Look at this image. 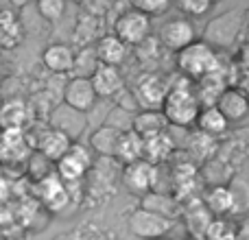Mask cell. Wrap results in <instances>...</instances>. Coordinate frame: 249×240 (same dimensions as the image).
I'll use <instances>...</instances> for the list:
<instances>
[{
  "label": "cell",
  "mask_w": 249,
  "mask_h": 240,
  "mask_svg": "<svg viewBox=\"0 0 249 240\" xmlns=\"http://www.w3.org/2000/svg\"><path fill=\"white\" fill-rule=\"evenodd\" d=\"M160 112L168 122V127L188 129L190 124H195L199 112H201L197 92H195V83L188 81V79H181L171 90H166Z\"/></svg>",
  "instance_id": "cell-1"
},
{
  "label": "cell",
  "mask_w": 249,
  "mask_h": 240,
  "mask_svg": "<svg viewBox=\"0 0 249 240\" xmlns=\"http://www.w3.org/2000/svg\"><path fill=\"white\" fill-rule=\"evenodd\" d=\"M133 96H136L140 109H160L162 107V101L166 96V83H164L162 77L158 74H142L138 79L136 87H133Z\"/></svg>",
  "instance_id": "cell-8"
},
{
  "label": "cell",
  "mask_w": 249,
  "mask_h": 240,
  "mask_svg": "<svg viewBox=\"0 0 249 240\" xmlns=\"http://www.w3.org/2000/svg\"><path fill=\"white\" fill-rule=\"evenodd\" d=\"M195 124L199 127V131H201L203 136L212 137V140L219 137V136H223V133L230 129V122L221 116V112L216 107H201V112H199Z\"/></svg>",
  "instance_id": "cell-22"
},
{
  "label": "cell",
  "mask_w": 249,
  "mask_h": 240,
  "mask_svg": "<svg viewBox=\"0 0 249 240\" xmlns=\"http://www.w3.org/2000/svg\"><path fill=\"white\" fill-rule=\"evenodd\" d=\"M72 142L66 136H61L59 131H53V129H46L39 140V153L48 159V162H57L61 155H66V151L70 149Z\"/></svg>",
  "instance_id": "cell-23"
},
{
  "label": "cell",
  "mask_w": 249,
  "mask_h": 240,
  "mask_svg": "<svg viewBox=\"0 0 249 240\" xmlns=\"http://www.w3.org/2000/svg\"><path fill=\"white\" fill-rule=\"evenodd\" d=\"M42 64L53 74H70L74 66V48L64 42L51 44L42 52Z\"/></svg>",
  "instance_id": "cell-13"
},
{
  "label": "cell",
  "mask_w": 249,
  "mask_h": 240,
  "mask_svg": "<svg viewBox=\"0 0 249 240\" xmlns=\"http://www.w3.org/2000/svg\"><path fill=\"white\" fill-rule=\"evenodd\" d=\"M140 210L153 212V214L173 221V216L177 214V201L171 194L153 190V192H146L144 197H140Z\"/></svg>",
  "instance_id": "cell-21"
},
{
  "label": "cell",
  "mask_w": 249,
  "mask_h": 240,
  "mask_svg": "<svg viewBox=\"0 0 249 240\" xmlns=\"http://www.w3.org/2000/svg\"><path fill=\"white\" fill-rule=\"evenodd\" d=\"M238 29H241V17H238V13L236 11L223 13V16L214 17V20L208 24L206 39H203V42L210 44L212 48H214V46L228 48L230 44L234 42V37H236Z\"/></svg>",
  "instance_id": "cell-9"
},
{
  "label": "cell",
  "mask_w": 249,
  "mask_h": 240,
  "mask_svg": "<svg viewBox=\"0 0 249 240\" xmlns=\"http://www.w3.org/2000/svg\"><path fill=\"white\" fill-rule=\"evenodd\" d=\"M177 68L184 74V79L197 83L208 74L219 72V55L203 39H195L193 44L177 52Z\"/></svg>",
  "instance_id": "cell-2"
},
{
  "label": "cell",
  "mask_w": 249,
  "mask_h": 240,
  "mask_svg": "<svg viewBox=\"0 0 249 240\" xmlns=\"http://www.w3.org/2000/svg\"><path fill=\"white\" fill-rule=\"evenodd\" d=\"M127 225L133 236H138L142 240H160L173 229V221L153 214V212L140 210V207H136L127 216Z\"/></svg>",
  "instance_id": "cell-5"
},
{
  "label": "cell",
  "mask_w": 249,
  "mask_h": 240,
  "mask_svg": "<svg viewBox=\"0 0 249 240\" xmlns=\"http://www.w3.org/2000/svg\"><path fill=\"white\" fill-rule=\"evenodd\" d=\"M86 124H88L86 114L74 112V109H70L68 105H64V103L57 105L51 114V129L53 131H59L61 136H66L70 142H74L86 131Z\"/></svg>",
  "instance_id": "cell-10"
},
{
  "label": "cell",
  "mask_w": 249,
  "mask_h": 240,
  "mask_svg": "<svg viewBox=\"0 0 249 240\" xmlns=\"http://www.w3.org/2000/svg\"><path fill=\"white\" fill-rule=\"evenodd\" d=\"M214 107L219 109L221 116L228 120V122H241V120H245L247 114H249V101L241 90L228 87V90L219 96Z\"/></svg>",
  "instance_id": "cell-14"
},
{
  "label": "cell",
  "mask_w": 249,
  "mask_h": 240,
  "mask_svg": "<svg viewBox=\"0 0 249 240\" xmlns=\"http://www.w3.org/2000/svg\"><path fill=\"white\" fill-rule=\"evenodd\" d=\"M151 33V17L136 11L133 7H124L114 20V33L124 46H142Z\"/></svg>",
  "instance_id": "cell-4"
},
{
  "label": "cell",
  "mask_w": 249,
  "mask_h": 240,
  "mask_svg": "<svg viewBox=\"0 0 249 240\" xmlns=\"http://www.w3.org/2000/svg\"><path fill=\"white\" fill-rule=\"evenodd\" d=\"M177 11L188 20V17H201L206 16L208 11L212 9V2L210 0H181V2L175 4Z\"/></svg>",
  "instance_id": "cell-26"
},
{
  "label": "cell",
  "mask_w": 249,
  "mask_h": 240,
  "mask_svg": "<svg viewBox=\"0 0 249 240\" xmlns=\"http://www.w3.org/2000/svg\"><path fill=\"white\" fill-rule=\"evenodd\" d=\"M92 166H94V157L88 144L72 142L66 155H61L55 162V175L61 179V184H74V181H81Z\"/></svg>",
  "instance_id": "cell-3"
},
{
  "label": "cell",
  "mask_w": 249,
  "mask_h": 240,
  "mask_svg": "<svg viewBox=\"0 0 249 240\" xmlns=\"http://www.w3.org/2000/svg\"><path fill=\"white\" fill-rule=\"evenodd\" d=\"M131 131L136 133L138 137L146 140V137L160 136V133L168 131V122L164 120L162 112L160 109H140V112L133 116L131 122Z\"/></svg>",
  "instance_id": "cell-15"
},
{
  "label": "cell",
  "mask_w": 249,
  "mask_h": 240,
  "mask_svg": "<svg viewBox=\"0 0 249 240\" xmlns=\"http://www.w3.org/2000/svg\"><path fill=\"white\" fill-rule=\"evenodd\" d=\"M96 94L92 90V83L90 79H79L72 77L64 87V105H68L70 109L74 112H81L88 114L92 107L96 105Z\"/></svg>",
  "instance_id": "cell-11"
},
{
  "label": "cell",
  "mask_w": 249,
  "mask_h": 240,
  "mask_svg": "<svg viewBox=\"0 0 249 240\" xmlns=\"http://www.w3.org/2000/svg\"><path fill=\"white\" fill-rule=\"evenodd\" d=\"M173 151H175V142H173V137L168 131L142 140V159L149 162L151 166H158L160 162H164Z\"/></svg>",
  "instance_id": "cell-18"
},
{
  "label": "cell",
  "mask_w": 249,
  "mask_h": 240,
  "mask_svg": "<svg viewBox=\"0 0 249 240\" xmlns=\"http://www.w3.org/2000/svg\"><path fill=\"white\" fill-rule=\"evenodd\" d=\"M39 190H42V201L46 203L53 212H59L68 206V201H70L68 190H66V186L61 184V179L55 172L46 175L44 179H39Z\"/></svg>",
  "instance_id": "cell-17"
},
{
  "label": "cell",
  "mask_w": 249,
  "mask_h": 240,
  "mask_svg": "<svg viewBox=\"0 0 249 240\" xmlns=\"http://www.w3.org/2000/svg\"><path fill=\"white\" fill-rule=\"evenodd\" d=\"M206 203L212 212H216V214L228 212V210H232V206H234V192L230 188H223V186H214V188L208 192Z\"/></svg>",
  "instance_id": "cell-25"
},
{
  "label": "cell",
  "mask_w": 249,
  "mask_h": 240,
  "mask_svg": "<svg viewBox=\"0 0 249 240\" xmlns=\"http://www.w3.org/2000/svg\"><path fill=\"white\" fill-rule=\"evenodd\" d=\"M37 11L42 13L44 20L55 22V20H59V17L64 16L66 2L64 0H42V2H37Z\"/></svg>",
  "instance_id": "cell-28"
},
{
  "label": "cell",
  "mask_w": 249,
  "mask_h": 240,
  "mask_svg": "<svg viewBox=\"0 0 249 240\" xmlns=\"http://www.w3.org/2000/svg\"><path fill=\"white\" fill-rule=\"evenodd\" d=\"M155 181H158V166H151L144 159L131 162L123 168V184L136 197H144L146 192L155 190Z\"/></svg>",
  "instance_id": "cell-6"
},
{
  "label": "cell",
  "mask_w": 249,
  "mask_h": 240,
  "mask_svg": "<svg viewBox=\"0 0 249 240\" xmlns=\"http://www.w3.org/2000/svg\"><path fill=\"white\" fill-rule=\"evenodd\" d=\"M129 7H133L136 11L144 13L146 17H153L158 16V13H164L168 7H171V2L168 0H133Z\"/></svg>",
  "instance_id": "cell-27"
},
{
  "label": "cell",
  "mask_w": 249,
  "mask_h": 240,
  "mask_svg": "<svg viewBox=\"0 0 249 240\" xmlns=\"http://www.w3.org/2000/svg\"><path fill=\"white\" fill-rule=\"evenodd\" d=\"M94 57L101 66H112V68H118L124 59H127V46L116 37V35H103L99 37L94 46Z\"/></svg>",
  "instance_id": "cell-16"
},
{
  "label": "cell",
  "mask_w": 249,
  "mask_h": 240,
  "mask_svg": "<svg viewBox=\"0 0 249 240\" xmlns=\"http://www.w3.org/2000/svg\"><path fill=\"white\" fill-rule=\"evenodd\" d=\"M92 90H94L96 99H114L121 90H124V79L118 68L112 66H96V70L90 77Z\"/></svg>",
  "instance_id": "cell-12"
},
{
  "label": "cell",
  "mask_w": 249,
  "mask_h": 240,
  "mask_svg": "<svg viewBox=\"0 0 249 240\" xmlns=\"http://www.w3.org/2000/svg\"><path fill=\"white\" fill-rule=\"evenodd\" d=\"M114 159L123 162L124 166H127V164H131V162H138V159H142V137H138L133 131L121 133V140H118Z\"/></svg>",
  "instance_id": "cell-24"
},
{
  "label": "cell",
  "mask_w": 249,
  "mask_h": 240,
  "mask_svg": "<svg viewBox=\"0 0 249 240\" xmlns=\"http://www.w3.org/2000/svg\"><path fill=\"white\" fill-rule=\"evenodd\" d=\"M225 90H228V87H225V81L219 72H212L195 83V92H197V99H199L201 107H214L219 96L223 94Z\"/></svg>",
  "instance_id": "cell-20"
},
{
  "label": "cell",
  "mask_w": 249,
  "mask_h": 240,
  "mask_svg": "<svg viewBox=\"0 0 249 240\" xmlns=\"http://www.w3.org/2000/svg\"><path fill=\"white\" fill-rule=\"evenodd\" d=\"M118 140H121V131L107 127V124H101L99 129L92 131L90 140H88V149L94 151V153H99L101 157H114Z\"/></svg>",
  "instance_id": "cell-19"
},
{
  "label": "cell",
  "mask_w": 249,
  "mask_h": 240,
  "mask_svg": "<svg viewBox=\"0 0 249 240\" xmlns=\"http://www.w3.org/2000/svg\"><path fill=\"white\" fill-rule=\"evenodd\" d=\"M197 39V31H195V24L186 17H173V20H166L160 29V42H162L164 48L168 51L179 52L181 48H186L188 44H193Z\"/></svg>",
  "instance_id": "cell-7"
}]
</instances>
